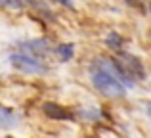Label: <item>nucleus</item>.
Segmentation results:
<instances>
[{
  "instance_id": "obj_1",
  "label": "nucleus",
  "mask_w": 151,
  "mask_h": 138,
  "mask_svg": "<svg viewBox=\"0 0 151 138\" xmlns=\"http://www.w3.org/2000/svg\"><path fill=\"white\" fill-rule=\"evenodd\" d=\"M90 79L107 98H121L126 94V86H134V81L122 73L115 60H96L90 67Z\"/></svg>"
},
{
  "instance_id": "obj_5",
  "label": "nucleus",
  "mask_w": 151,
  "mask_h": 138,
  "mask_svg": "<svg viewBox=\"0 0 151 138\" xmlns=\"http://www.w3.org/2000/svg\"><path fill=\"white\" fill-rule=\"evenodd\" d=\"M42 109H44V113L48 117H52V119H71V113L69 111H65L61 105L52 104V102L44 104V105H42Z\"/></svg>"
},
{
  "instance_id": "obj_9",
  "label": "nucleus",
  "mask_w": 151,
  "mask_h": 138,
  "mask_svg": "<svg viewBox=\"0 0 151 138\" xmlns=\"http://www.w3.org/2000/svg\"><path fill=\"white\" fill-rule=\"evenodd\" d=\"M59 4H63V6H67V8H73V4L69 2V0H58Z\"/></svg>"
},
{
  "instance_id": "obj_2",
  "label": "nucleus",
  "mask_w": 151,
  "mask_h": 138,
  "mask_svg": "<svg viewBox=\"0 0 151 138\" xmlns=\"http://www.w3.org/2000/svg\"><path fill=\"white\" fill-rule=\"evenodd\" d=\"M10 64L14 65L17 71H23L27 75H40L44 73L46 67L42 65V61L37 56L27 52H17V54H10Z\"/></svg>"
},
{
  "instance_id": "obj_7",
  "label": "nucleus",
  "mask_w": 151,
  "mask_h": 138,
  "mask_svg": "<svg viewBox=\"0 0 151 138\" xmlns=\"http://www.w3.org/2000/svg\"><path fill=\"white\" fill-rule=\"evenodd\" d=\"M55 50H58L61 61H69L71 58H73V54H75V44H59Z\"/></svg>"
},
{
  "instance_id": "obj_4",
  "label": "nucleus",
  "mask_w": 151,
  "mask_h": 138,
  "mask_svg": "<svg viewBox=\"0 0 151 138\" xmlns=\"http://www.w3.org/2000/svg\"><path fill=\"white\" fill-rule=\"evenodd\" d=\"M21 50L27 54H33V56L40 58L44 56V54L50 52L48 48V42L46 40H29V42H21Z\"/></svg>"
},
{
  "instance_id": "obj_3",
  "label": "nucleus",
  "mask_w": 151,
  "mask_h": 138,
  "mask_svg": "<svg viewBox=\"0 0 151 138\" xmlns=\"http://www.w3.org/2000/svg\"><path fill=\"white\" fill-rule=\"evenodd\" d=\"M115 64L122 69V73H124L126 77L132 79V81H136V79L144 81V79H145V69H144V65L140 64V60H138L136 56H130V54H121V56H119V60H115Z\"/></svg>"
},
{
  "instance_id": "obj_6",
  "label": "nucleus",
  "mask_w": 151,
  "mask_h": 138,
  "mask_svg": "<svg viewBox=\"0 0 151 138\" xmlns=\"http://www.w3.org/2000/svg\"><path fill=\"white\" fill-rule=\"evenodd\" d=\"M0 117H2V127L4 129H10L12 125H17V113L12 111L10 108L0 109Z\"/></svg>"
},
{
  "instance_id": "obj_8",
  "label": "nucleus",
  "mask_w": 151,
  "mask_h": 138,
  "mask_svg": "<svg viewBox=\"0 0 151 138\" xmlns=\"http://www.w3.org/2000/svg\"><path fill=\"white\" fill-rule=\"evenodd\" d=\"M105 44L109 46V48H113V50H119L122 46V37L117 35V33H109L107 38H105Z\"/></svg>"
}]
</instances>
